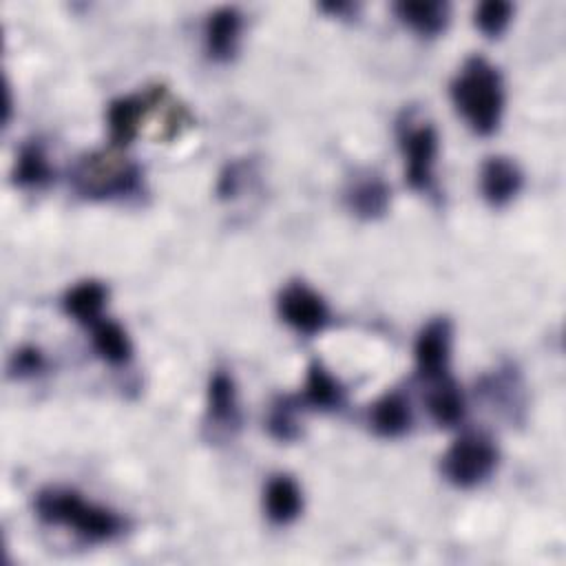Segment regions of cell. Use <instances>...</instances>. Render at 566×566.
I'll return each instance as SVG.
<instances>
[{"mask_svg": "<svg viewBox=\"0 0 566 566\" xmlns=\"http://www.w3.org/2000/svg\"><path fill=\"white\" fill-rule=\"evenodd\" d=\"M451 102L473 133L493 135L504 113L500 71L482 55L467 57L451 82Z\"/></svg>", "mask_w": 566, "mask_h": 566, "instance_id": "1", "label": "cell"}, {"mask_svg": "<svg viewBox=\"0 0 566 566\" xmlns=\"http://www.w3.org/2000/svg\"><path fill=\"white\" fill-rule=\"evenodd\" d=\"M35 515L51 524L73 528L88 542H111L126 531V520L97 502L86 500L69 486H46L35 495Z\"/></svg>", "mask_w": 566, "mask_h": 566, "instance_id": "2", "label": "cell"}, {"mask_svg": "<svg viewBox=\"0 0 566 566\" xmlns=\"http://www.w3.org/2000/svg\"><path fill=\"white\" fill-rule=\"evenodd\" d=\"M142 168L113 150H95L82 155L71 168L73 190L93 201L126 199L142 190Z\"/></svg>", "mask_w": 566, "mask_h": 566, "instance_id": "3", "label": "cell"}, {"mask_svg": "<svg viewBox=\"0 0 566 566\" xmlns=\"http://www.w3.org/2000/svg\"><path fill=\"white\" fill-rule=\"evenodd\" d=\"M500 451L482 431L458 436L440 458L444 480L458 489H475L486 482L497 469Z\"/></svg>", "mask_w": 566, "mask_h": 566, "instance_id": "4", "label": "cell"}, {"mask_svg": "<svg viewBox=\"0 0 566 566\" xmlns=\"http://www.w3.org/2000/svg\"><path fill=\"white\" fill-rule=\"evenodd\" d=\"M398 146L405 159V181L416 192H433L436 188V159H438V130L429 119L407 115L398 122Z\"/></svg>", "mask_w": 566, "mask_h": 566, "instance_id": "5", "label": "cell"}, {"mask_svg": "<svg viewBox=\"0 0 566 566\" xmlns=\"http://www.w3.org/2000/svg\"><path fill=\"white\" fill-rule=\"evenodd\" d=\"M276 312L285 325L303 336H314L329 323V307L325 298L303 281H290L279 292Z\"/></svg>", "mask_w": 566, "mask_h": 566, "instance_id": "6", "label": "cell"}, {"mask_svg": "<svg viewBox=\"0 0 566 566\" xmlns=\"http://www.w3.org/2000/svg\"><path fill=\"white\" fill-rule=\"evenodd\" d=\"M451 321L447 316L431 318L416 336L413 358L418 376L424 382H433L438 378L449 376V358H451Z\"/></svg>", "mask_w": 566, "mask_h": 566, "instance_id": "7", "label": "cell"}, {"mask_svg": "<svg viewBox=\"0 0 566 566\" xmlns=\"http://www.w3.org/2000/svg\"><path fill=\"white\" fill-rule=\"evenodd\" d=\"M206 427L212 429L214 436H230V438L241 427L237 385L232 374H228L226 369H214L208 380Z\"/></svg>", "mask_w": 566, "mask_h": 566, "instance_id": "8", "label": "cell"}, {"mask_svg": "<svg viewBox=\"0 0 566 566\" xmlns=\"http://www.w3.org/2000/svg\"><path fill=\"white\" fill-rule=\"evenodd\" d=\"M345 206L347 210L363 219V221H374L387 214L389 203H391V188L387 186V181L371 172V170H363L356 172L354 177H349L345 192H343Z\"/></svg>", "mask_w": 566, "mask_h": 566, "instance_id": "9", "label": "cell"}, {"mask_svg": "<svg viewBox=\"0 0 566 566\" xmlns=\"http://www.w3.org/2000/svg\"><path fill=\"white\" fill-rule=\"evenodd\" d=\"M243 15L237 7H219L208 13L203 24V49L212 62L234 60L241 42Z\"/></svg>", "mask_w": 566, "mask_h": 566, "instance_id": "10", "label": "cell"}, {"mask_svg": "<svg viewBox=\"0 0 566 566\" xmlns=\"http://www.w3.org/2000/svg\"><path fill=\"white\" fill-rule=\"evenodd\" d=\"M524 175L520 166L504 155L486 157L480 168V192L493 208L509 206L522 190Z\"/></svg>", "mask_w": 566, "mask_h": 566, "instance_id": "11", "label": "cell"}, {"mask_svg": "<svg viewBox=\"0 0 566 566\" xmlns=\"http://www.w3.org/2000/svg\"><path fill=\"white\" fill-rule=\"evenodd\" d=\"M265 517L276 526L292 524L303 511V491L287 473H274L263 489Z\"/></svg>", "mask_w": 566, "mask_h": 566, "instance_id": "12", "label": "cell"}, {"mask_svg": "<svg viewBox=\"0 0 566 566\" xmlns=\"http://www.w3.org/2000/svg\"><path fill=\"white\" fill-rule=\"evenodd\" d=\"M148 117V95H122L108 104L106 111V124H108V137L115 148L128 146L139 128L142 122Z\"/></svg>", "mask_w": 566, "mask_h": 566, "instance_id": "13", "label": "cell"}, {"mask_svg": "<svg viewBox=\"0 0 566 566\" xmlns=\"http://www.w3.org/2000/svg\"><path fill=\"white\" fill-rule=\"evenodd\" d=\"M413 424L411 402L402 391H387L382 394L369 409V427L376 436L396 440L409 433Z\"/></svg>", "mask_w": 566, "mask_h": 566, "instance_id": "14", "label": "cell"}, {"mask_svg": "<svg viewBox=\"0 0 566 566\" xmlns=\"http://www.w3.org/2000/svg\"><path fill=\"white\" fill-rule=\"evenodd\" d=\"M296 400L301 407L305 405L318 411H336L345 405V387L321 360H312L307 365L303 391L296 396Z\"/></svg>", "mask_w": 566, "mask_h": 566, "instance_id": "15", "label": "cell"}, {"mask_svg": "<svg viewBox=\"0 0 566 566\" xmlns=\"http://www.w3.org/2000/svg\"><path fill=\"white\" fill-rule=\"evenodd\" d=\"M424 405L431 420L438 427H455L464 420V413H467L464 394L451 376L429 382Z\"/></svg>", "mask_w": 566, "mask_h": 566, "instance_id": "16", "label": "cell"}, {"mask_svg": "<svg viewBox=\"0 0 566 566\" xmlns=\"http://www.w3.org/2000/svg\"><path fill=\"white\" fill-rule=\"evenodd\" d=\"M394 13L405 27L422 38H436L449 24V4L440 0H402L394 4Z\"/></svg>", "mask_w": 566, "mask_h": 566, "instance_id": "17", "label": "cell"}, {"mask_svg": "<svg viewBox=\"0 0 566 566\" xmlns=\"http://www.w3.org/2000/svg\"><path fill=\"white\" fill-rule=\"evenodd\" d=\"M106 298H108V287L102 281L88 279V281H82L77 285H73L64 294L62 307L73 321H77L80 325L91 327L95 321L102 318Z\"/></svg>", "mask_w": 566, "mask_h": 566, "instance_id": "18", "label": "cell"}, {"mask_svg": "<svg viewBox=\"0 0 566 566\" xmlns=\"http://www.w3.org/2000/svg\"><path fill=\"white\" fill-rule=\"evenodd\" d=\"M88 329H91L93 349L104 363L119 367L133 358V343H130L126 329L117 321L102 316Z\"/></svg>", "mask_w": 566, "mask_h": 566, "instance_id": "19", "label": "cell"}, {"mask_svg": "<svg viewBox=\"0 0 566 566\" xmlns=\"http://www.w3.org/2000/svg\"><path fill=\"white\" fill-rule=\"evenodd\" d=\"M53 179V166L40 139H31L22 144L15 166H13V181L22 188H42Z\"/></svg>", "mask_w": 566, "mask_h": 566, "instance_id": "20", "label": "cell"}, {"mask_svg": "<svg viewBox=\"0 0 566 566\" xmlns=\"http://www.w3.org/2000/svg\"><path fill=\"white\" fill-rule=\"evenodd\" d=\"M298 409H301V402L296 400V396L274 398V402L270 405L268 418H265L268 433L279 442L298 440L301 438V427H298V420H296Z\"/></svg>", "mask_w": 566, "mask_h": 566, "instance_id": "21", "label": "cell"}, {"mask_svg": "<svg viewBox=\"0 0 566 566\" xmlns=\"http://www.w3.org/2000/svg\"><path fill=\"white\" fill-rule=\"evenodd\" d=\"M513 11L515 9H513L511 2L486 0V2H480L475 7L473 22H475V27L480 29L482 35L495 40V38H500L506 31V27H509V22L513 18Z\"/></svg>", "mask_w": 566, "mask_h": 566, "instance_id": "22", "label": "cell"}, {"mask_svg": "<svg viewBox=\"0 0 566 566\" xmlns=\"http://www.w3.org/2000/svg\"><path fill=\"white\" fill-rule=\"evenodd\" d=\"M46 369V358L44 354L33 347V345H27V347H20L13 356H11V365H9V371L11 376L15 378H31V376H38Z\"/></svg>", "mask_w": 566, "mask_h": 566, "instance_id": "23", "label": "cell"}, {"mask_svg": "<svg viewBox=\"0 0 566 566\" xmlns=\"http://www.w3.org/2000/svg\"><path fill=\"white\" fill-rule=\"evenodd\" d=\"M318 9L327 11L329 15H336V18H347V15L356 13L358 7L354 2H327V4H321Z\"/></svg>", "mask_w": 566, "mask_h": 566, "instance_id": "24", "label": "cell"}]
</instances>
